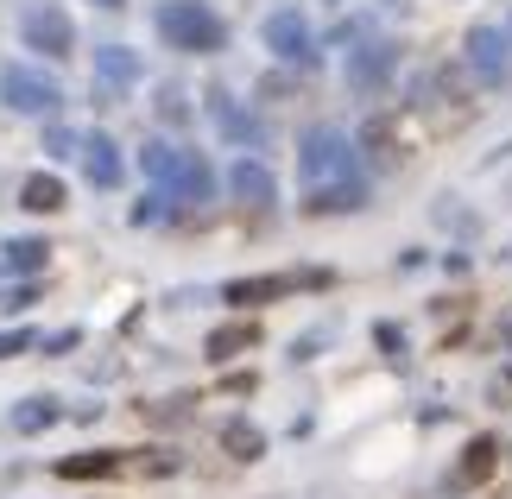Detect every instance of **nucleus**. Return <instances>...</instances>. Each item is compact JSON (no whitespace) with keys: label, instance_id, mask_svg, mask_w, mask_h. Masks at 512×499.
Segmentation results:
<instances>
[{"label":"nucleus","instance_id":"obj_1","mask_svg":"<svg viewBox=\"0 0 512 499\" xmlns=\"http://www.w3.org/2000/svg\"><path fill=\"white\" fill-rule=\"evenodd\" d=\"M159 38H165L171 51L209 57V51L228 45V26L203 7V0H165V7H159Z\"/></svg>","mask_w":512,"mask_h":499},{"label":"nucleus","instance_id":"obj_2","mask_svg":"<svg viewBox=\"0 0 512 499\" xmlns=\"http://www.w3.org/2000/svg\"><path fill=\"white\" fill-rule=\"evenodd\" d=\"M298 171H304L310 190L348 184V177H354V146H348V133H336V127H310V133L298 139Z\"/></svg>","mask_w":512,"mask_h":499},{"label":"nucleus","instance_id":"obj_3","mask_svg":"<svg viewBox=\"0 0 512 499\" xmlns=\"http://www.w3.org/2000/svg\"><path fill=\"white\" fill-rule=\"evenodd\" d=\"M19 38H26V51H38V57H70V51H76L70 13L51 7V0H32V7L19 13Z\"/></svg>","mask_w":512,"mask_h":499},{"label":"nucleus","instance_id":"obj_4","mask_svg":"<svg viewBox=\"0 0 512 499\" xmlns=\"http://www.w3.org/2000/svg\"><path fill=\"white\" fill-rule=\"evenodd\" d=\"M0 102H7L13 114H57L64 89H57L45 70H32V64H7L0 70Z\"/></svg>","mask_w":512,"mask_h":499},{"label":"nucleus","instance_id":"obj_5","mask_svg":"<svg viewBox=\"0 0 512 499\" xmlns=\"http://www.w3.org/2000/svg\"><path fill=\"white\" fill-rule=\"evenodd\" d=\"M266 51L279 64H317V38H310V19L298 7H279L266 19Z\"/></svg>","mask_w":512,"mask_h":499},{"label":"nucleus","instance_id":"obj_6","mask_svg":"<svg viewBox=\"0 0 512 499\" xmlns=\"http://www.w3.org/2000/svg\"><path fill=\"white\" fill-rule=\"evenodd\" d=\"M468 70H475L487 89H506V76H512V45H506L500 26H475V32H468Z\"/></svg>","mask_w":512,"mask_h":499},{"label":"nucleus","instance_id":"obj_7","mask_svg":"<svg viewBox=\"0 0 512 499\" xmlns=\"http://www.w3.org/2000/svg\"><path fill=\"white\" fill-rule=\"evenodd\" d=\"M392 64H399V45L367 38L361 51H348V89H354V95H380V89L392 83Z\"/></svg>","mask_w":512,"mask_h":499},{"label":"nucleus","instance_id":"obj_8","mask_svg":"<svg viewBox=\"0 0 512 499\" xmlns=\"http://www.w3.org/2000/svg\"><path fill=\"white\" fill-rule=\"evenodd\" d=\"M298 285H329V272H272V278H234V285L222 291L228 304H279V297H291Z\"/></svg>","mask_w":512,"mask_h":499},{"label":"nucleus","instance_id":"obj_9","mask_svg":"<svg viewBox=\"0 0 512 499\" xmlns=\"http://www.w3.org/2000/svg\"><path fill=\"white\" fill-rule=\"evenodd\" d=\"M209 121H215V133H222V139H234V146H260V139H266L260 114H247L228 89H209Z\"/></svg>","mask_w":512,"mask_h":499},{"label":"nucleus","instance_id":"obj_10","mask_svg":"<svg viewBox=\"0 0 512 499\" xmlns=\"http://www.w3.org/2000/svg\"><path fill=\"white\" fill-rule=\"evenodd\" d=\"M228 190H234V203H247V209H272V203H279V177H272L260 158H234V165H228Z\"/></svg>","mask_w":512,"mask_h":499},{"label":"nucleus","instance_id":"obj_11","mask_svg":"<svg viewBox=\"0 0 512 499\" xmlns=\"http://www.w3.org/2000/svg\"><path fill=\"white\" fill-rule=\"evenodd\" d=\"M133 83H140V57H133L127 45H102V51H95V95H102V102H114V95L133 89Z\"/></svg>","mask_w":512,"mask_h":499},{"label":"nucleus","instance_id":"obj_12","mask_svg":"<svg viewBox=\"0 0 512 499\" xmlns=\"http://www.w3.org/2000/svg\"><path fill=\"white\" fill-rule=\"evenodd\" d=\"M190 158H196V152H184V146H165V139H152V146L140 152V165H146V177H152V184H159L165 196H177V184L190 177Z\"/></svg>","mask_w":512,"mask_h":499},{"label":"nucleus","instance_id":"obj_13","mask_svg":"<svg viewBox=\"0 0 512 499\" xmlns=\"http://www.w3.org/2000/svg\"><path fill=\"white\" fill-rule=\"evenodd\" d=\"M83 171H89L95 190H114V184H121V146H114L108 133H89L83 139Z\"/></svg>","mask_w":512,"mask_h":499},{"label":"nucleus","instance_id":"obj_14","mask_svg":"<svg viewBox=\"0 0 512 499\" xmlns=\"http://www.w3.org/2000/svg\"><path fill=\"white\" fill-rule=\"evenodd\" d=\"M310 215H348V209H367V184L361 177H348V184H323V190H310Z\"/></svg>","mask_w":512,"mask_h":499},{"label":"nucleus","instance_id":"obj_15","mask_svg":"<svg viewBox=\"0 0 512 499\" xmlns=\"http://www.w3.org/2000/svg\"><path fill=\"white\" fill-rule=\"evenodd\" d=\"M121 462H127L121 449H89V455H64L57 474H64V481H102V474H114Z\"/></svg>","mask_w":512,"mask_h":499},{"label":"nucleus","instance_id":"obj_16","mask_svg":"<svg viewBox=\"0 0 512 499\" xmlns=\"http://www.w3.org/2000/svg\"><path fill=\"white\" fill-rule=\"evenodd\" d=\"M64 203H70V196H64V184H57L51 171H38V177L19 184V209H32V215H57Z\"/></svg>","mask_w":512,"mask_h":499},{"label":"nucleus","instance_id":"obj_17","mask_svg":"<svg viewBox=\"0 0 512 499\" xmlns=\"http://www.w3.org/2000/svg\"><path fill=\"white\" fill-rule=\"evenodd\" d=\"M222 449L234 455V462H260V455H266V430L247 424V417H228V424H222Z\"/></svg>","mask_w":512,"mask_h":499},{"label":"nucleus","instance_id":"obj_18","mask_svg":"<svg viewBox=\"0 0 512 499\" xmlns=\"http://www.w3.org/2000/svg\"><path fill=\"white\" fill-rule=\"evenodd\" d=\"M494 462H500V443H494V436H475V443H468V455H462V468H456V481L475 487V481H487V474H494Z\"/></svg>","mask_w":512,"mask_h":499},{"label":"nucleus","instance_id":"obj_19","mask_svg":"<svg viewBox=\"0 0 512 499\" xmlns=\"http://www.w3.org/2000/svg\"><path fill=\"white\" fill-rule=\"evenodd\" d=\"M57 417H64V405H57V398H26V405H13V430H19V436H38V430H51Z\"/></svg>","mask_w":512,"mask_h":499},{"label":"nucleus","instance_id":"obj_20","mask_svg":"<svg viewBox=\"0 0 512 499\" xmlns=\"http://www.w3.org/2000/svg\"><path fill=\"white\" fill-rule=\"evenodd\" d=\"M253 342H260V329H253V323H222V329L209 335V361H234V354L253 348Z\"/></svg>","mask_w":512,"mask_h":499},{"label":"nucleus","instance_id":"obj_21","mask_svg":"<svg viewBox=\"0 0 512 499\" xmlns=\"http://www.w3.org/2000/svg\"><path fill=\"white\" fill-rule=\"evenodd\" d=\"M45 259H51L45 241H7V247H0V266H7V272H45Z\"/></svg>","mask_w":512,"mask_h":499},{"label":"nucleus","instance_id":"obj_22","mask_svg":"<svg viewBox=\"0 0 512 499\" xmlns=\"http://www.w3.org/2000/svg\"><path fill=\"white\" fill-rule=\"evenodd\" d=\"M361 146L380 158V165H392V158H399V152H392V127H386V121H373V127L361 133Z\"/></svg>","mask_w":512,"mask_h":499},{"label":"nucleus","instance_id":"obj_23","mask_svg":"<svg viewBox=\"0 0 512 499\" xmlns=\"http://www.w3.org/2000/svg\"><path fill=\"white\" fill-rule=\"evenodd\" d=\"M26 348H38L32 329H7V335H0V361H13V354H26Z\"/></svg>","mask_w":512,"mask_h":499},{"label":"nucleus","instance_id":"obj_24","mask_svg":"<svg viewBox=\"0 0 512 499\" xmlns=\"http://www.w3.org/2000/svg\"><path fill=\"white\" fill-rule=\"evenodd\" d=\"M76 146H83V139H76L70 127H51V133H45V152H51V158H70Z\"/></svg>","mask_w":512,"mask_h":499},{"label":"nucleus","instance_id":"obj_25","mask_svg":"<svg viewBox=\"0 0 512 499\" xmlns=\"http://www.w3.org/2000/svg\"><path fill=\"white\" fill-rule=\"evenodd\" d=\"M373 335H380V348L392 354V361H405V335H399V329H392V323H380V329H373Z\"/></svg>","mask_w":512,"mask_h":499},{"label":"nucleus","instance_id":"obj_26","mask_svg":"<svg viewBox=\"0 0 512 499\" xmlns=\"http://www.w3.org/2000/svg\"><path fill=\"white\" fill-rule=\"evenodd\" d=\"M159 114H165V121H184L190 108H184V95H177V89H165V95H159Z\"/></svg>","mask_w":512,"mask_h":499},{"label":"nucleus","instance_id":"obj_27","mask_svg":"<svg viewBox=\"0 0 512 499\" xmlns=\"http://www.w3.org/2000/svg\"><path fill=\"white\" fill-rule=\"evenodd\" d=\"M95 7H108V13H114V7H127V0H95Z\"/></svg>","mask_w":512,"mask_h":499},{"label":"nucleus","instance_id":"obj_28","mask_svg":"<svg viewBox=\"0 0 512 499\" xmlns=\"http://www.w3.org/2000/svg\"><path fill=\"white\" fill-rule=\"evenodd\" d=\"M380 7H405V0H380Z\"/></svg>","mask_w":512,"mask_h":499},{"label":"nucleus","instance_id":"obj_29","mask_svg":"<svg viewBox=\"0 0 512 499\" xmlns=\"http://www.w3.org/2000/svg\"><path fill=\"white\" fill-rule=\"evenodd\" d=\"M506 379H512V367H506Z\"/></svg>","mask_w":512,"mask_h":499}]
</instances>
